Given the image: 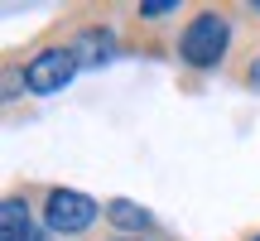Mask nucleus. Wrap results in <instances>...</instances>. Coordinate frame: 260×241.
Returning a JSON list of instances; mask_svg holds the SVG:
<instances>
[{
  "label": "nucleus",
  "mask_w": 260,
  "mask_h": 241,
  "mask_svg": "<svg viewBox=\"0 0 260 241\" xmlns=\"http://www.w3.org/2000/svg\"><path fill=\"white\" fill-rule=\"evenodd\" d=\"M226 15L222 10H198L193 15V24L183 29V39H178V58H183L188 68H212V63H222V53H226Z\"/></svg>",
  "instance_id": "1"
},
{
  "label": "nucleus",
  "mask_w": 260,
  "mask_h": 241,
  "mask_svg": "<svg viewBox=\"0 0 260 241\" xmlns=\"http://www.w3.org/2000/svg\"><path fill=\"white\" fill-rule=\"evenodd\" d=\"M44 222L48 232H63V236H77L96 222V203L87 193H73V188H53L44 203Z\"/></svg>",
  "instance_id": "2"
},
{
  "label": "nucleus",
  "mask_w": 260,
  "mask_h": 241,
  "mask_svg": "<svg viewBox=\"0 0 260 241\" xmlns=\"http://www.w3.org/2000/svg\"><path fill=\"white\" fill-rule=\"evenodd\" d=\"M73 73H77V53L73 48H44V53H34L29 58V68H24V82H29V92H63L68 82H73Z\"/></svg>",
  "instance_id": "3"
},
{
  "label": "nucleus",
  "mask_w": 260,
  "mask_h": 241,
  "mask_svg": "<svg viewBox=\"0 0 260 241\" xmlns=\"http://www.w3.org/2000/svg\"><path fill=\"white\" fill-rule=\"evenodd\" d=\"M0 227H5V241H48L39 232L34 222H29V207L19 203V198H5V213H0Z\"/></svg>",
  "instance_id": "4"
},
{
  "label": "nucleus",
  "mask_w": 260,
  "mask_h": 241,
  "mask_svg": "<svg viewBox=\"0 0 260 241\" xmlns=\"http://www.w3.org/2000/svg\"><path fill=\"white\" fill-rule=\"evenodd\" d=\"M106 217H111L116 227H125V232H145V227H149V213H145V207H135V203H125V198L106 207Z\"/></svg>",
  "instance_id": "5"
},
{
  "label": "nucleus",
  "mask_w": 260,
  "mask_h": 241,
  "mask_svg": "<svg viewBox=\"0 0 260 241\" xmlns=\"http://www.w3.org/2000/svg\"><path fill=\"white\" fill-rule=\"evenodd\" d=\"M174 10H178V0H149V5H140V15L159 19V15H174Z\"/></svg>",
  "instance_id": "6"
},
{
  "label": "nucleus",
  "mask_w": 260,
  "mask_h": 241,
  "mask_svg": "<svg viewBox=\"0 0 260 241\" xmlns=\"http://www.w3.org/2000/svg\"><path fill=\"white\" fill-rule=\"evenodd\" d=\"M251 82L260 87V58H255V63H251Z\"/></svg>",
  "instance_id": "7"
},
{
  "label": "nucleus",
  "mask_w": 260,
  "mask_h": 241,
  "mask_svg": "<svg viewBox=\"0 0 260 241\" xmlns=\"http://www.w3.org/2000/svg\"><path fill=\"white\" fill-rule=\"evenodd\" d=\"M111 241H140V236H111Z\"/></svg>",
  "instance_id": "8"
},
{
  "label": "nucleus",
  "mask_w": 260,
  "mask_h": 241,
  "mask_svg": "<svg viewBox=\"0 0 260 241\" xmlns=\"http://www.w3.org/2000/svg\"><path fill=\"white\" fill-rule=\"evenodd\" d=\"M255 15H260V0H255Z\"/></svg>",
  "instance_id": "9"
},
{
  "label": "nucleus",
  "mask_w": 260,
  "mask_h": 241,
  "mask_svg": "<svg viewBox=\"0 0 260 241\" xmlns=\"http://www.w3.org/2000/svg\"><path fill=\"white\" fill-rule=\"evenodd\" d=\"M255 241H260V236H255Z\"/></svg>",
  "instance_id": "10"
}]
</instances>
